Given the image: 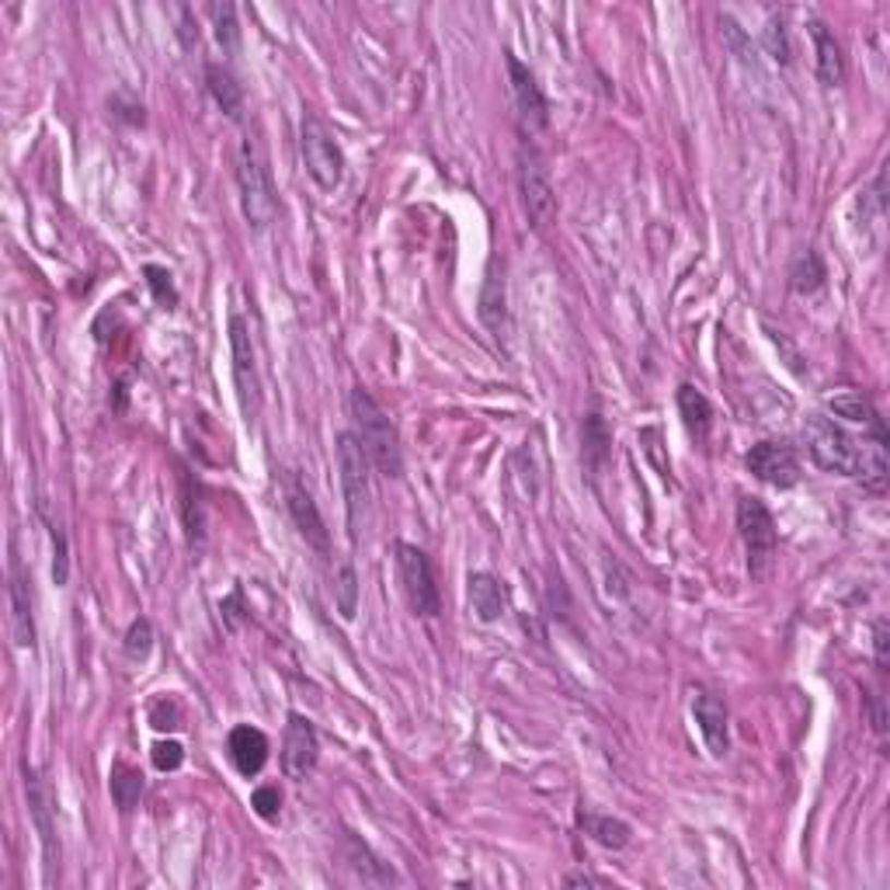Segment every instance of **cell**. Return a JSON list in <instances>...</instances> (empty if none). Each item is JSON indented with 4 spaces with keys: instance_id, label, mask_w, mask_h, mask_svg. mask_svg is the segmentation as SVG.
<instances>
[{
    "instance_id": "30bf717a",
    "label": "cell",
    "mask_w": 890,
    "mask_h": 890,
    "mask_svg": "<svg viewBox=\"0 0 890 890\" xmlns=\"http://www.w3.org/2000/svg\"><path fill=\"white\" fill-rule=\"evenodd\" d=\"M230 352H234V383H237V401L244 418H254L258 411V363H254V341L251 328L240 313L230 317Z\"/></svg>"
},
{
    "instance_id": "83f0119b",
    "label": "cell",
    "mask_w": 890,
    "mask_h": 890,
    "mask_svg": "<svg viewBox=\"0 0 890 890\" xmlns=\"http://www.w3.org/2000/svg\"><path fill=\"white\" fill-rule=\"evenodd\" d=\"M334 602H337V613L341 616L355 619V613H358V578H355L352 560L341 563L337 574H334Z\"/></svg>"
},
{
    "instance_id": "8992f818",
    "label": "cell",
    "mask_w": 890,
    "mask_h": 890,
    "mask_svg": "<svg viewBox=\"0 0 890 890\" xmlns=\"http://www.w3.org/2000/svg\"><path fill=\"white\" fill-rule=\"evenodd\" d=\"M334 456H337V473H341V490H345L348 529H352V539H358V525L366 522V511H369V466L372 463L366 456L363 442L355 439V431L337 435Z\"/></svg>"
},
{
    "instance_id": "d4e9b609",
    "label": "cell",
    "mask_w": 890,
    "mask_h": 890,
    "mask_svg": "<svg viewBox=\"0 0 890 890\" xmlns=\"http://www.w3.org/2000/svg\"><path fill=\"white\" fill-rule=\"evenodd\" d=\"M480 320H484L487 331H495V334L505 331L508 307H505V278L498 275V264H490V272L484 278V289H480Z\"/></svg>"
},
{
    "instance_id": "74e56055",
    "label": "cell",
    "mask_w": 890,
    "mask_h": 890,
    "mask_svg": "<svg viewBox=\"0 0 890 890\" xmlns=\"http://www.w3.org/2000/svg\"><path fill=\"white\" fill-rule=\"evenodd\" d=\"M178 39H181V46L192 52L195 46H199V17H195V11L192 8H178Z\"/></svg>"
},
{
    "instance_id": "ac0fdd59",
    "label": "cell",
    "mask_w": 890,
    "mask_h": 890,
    "mask_svg": "<svg viewBox=\"0 0 890 890\" xmlns=\"http://www.w3.org/2000/svg\"><path fill=\"white\" fill-rule=\"evenodd\" d=\"M807 32H810V39H814V52H818V78H821V84H828V87H839V84H845V49H842V43L835 39V32H831L824 22H818V17H814V22L807 25Z\"/></svg>"
},
{
    "instance_id": "836d02e7",
    "label": "cell",
    "mask_w": 890,
    "mask_h": 890,
    "mask_svg": "<svg viewBox=\"0 0 890 890\" xmlns=\"http://www.w3.org/2000/svg\"><path fill=\"white\" fill-rule=\"evenodd\" d=\"M251 807L258 810V818L264 821H278V810H282V793L278 786H258L251 793Z\"/></svg>"
},
{
    "instance_id": "f35d334b",
    "label": "cell",
    "mask_w": 890,
    "mask_h": 890,
    "mask_svg": "<svg viewBox=\"0 0 890 890\" xmlns=\"http://www.w3.org/2000/svg\"><path fill=\"white\" fill-rule=\"evenodd\" d=\"M887 643H890L887 619H877V627H874V651H877V668L880 672H887Z\"/></svg>"
},
{
    "instance_id": "d590c367",
    "label": "cell",
    "mask_w": 890,
    "mask_h": 890,
    "mask_svg": "<svg viewBox=\"0 0 890 890\" xmlns=\"http://www.w3.org/2000/svg\"><path fill=\"white\" fill-rule=\"evenodd\" d=\"M150 759H154V766H157L161 772H175V769H181V762H185V748H181L178 741H157L154 751H150Z\"/></svg>"
},
{
    "instance_id": "6da1fadb",
    "label": "cell",
    "mask_w": 890,
    "mask_h": 890,
    "mask_svg": "<svg viewBox=\"0 0 890 890\" xmlns=\"http://www.w3.org/2000/svg\"><path fill=\"white\" fill-rule=\"evenodd\" d=\"M348 411H352L355 439L363 442L369 463L380 470L383 477L396 480L404 473V449H401V435H396V425L390 422V414L376 404V396L363 387L352 390Z\"/></svg>"
},
{
    "instance_id": "4316f807",
    "label": "cell",
    "mask_w": 890,
    "mask_h": 890,
    "mask_svg": "<svg viewBox=\"0 0 890 890\" xmlns=\"http://www.w3.org/2000/svg\"><path fill=\"white\" fill-rule=\"evenodd\" d=\"M210 17L216 25V43L223 46L226 56H237L240 49V25H237V8L234 4H213Z\"/></svg>"
},
{
    "instance_id": "1f68e13d",
    "label": "cell",
    "mask_w": 890,
    "mask_h": 890,
    "mask_svg": "<svg viewBox=\"0 0 890 890\" xmlns=\"http://www.w3.org/2000/svg\"><path fill=\"white\" fill-rule=\"evenodd\" d=\"M185 525H188V543H192L195 550H202L205 519H202V505H199V498L192 495V487H188V484H185Z\"/></svg>"
},
{
    "instance_id": "3957f363",
    "label": "cell",
    "mask_w": 890,
    "mask_h": 890,
    "mask_svg": "<svg viewBox=\"0 0 890 890\" xmlns=\"http://www.w3.org/2000/svg\"><path fill=\"white\" fill-rule=\"evenodd\" d=\"M237 188H240V210H244L248 226H254V230H269V226L275 223V213H278V199H275L269 161H264L254 140H244V146H240Z\"/></svg>"
},
{
    "instance_id": "4fadbf2b",
    "label": "cell",
    "mask_w": 890,
    "mask_h": 890,
    "mask_svg": "<svg viewBox=\"0 0 890 890\" xmlns=\"http://www.w3.org/2000/svg\"><path fill=\"white\" fill-rule=\"evenodd\" d=\"M745 466L772 487H793L800 480V460L786 442H772V439L755 442L745 456Z\"/></svg>"
},
{
    "instance_id": "d6a6232c",
    "label": "cell",
    "mask_w": 890,
    "mask_h": 890,
    "mask_svg": "<svg viewBox=\"0 0 890 890\" xmlns=\"http://www.w3.org/2000/svg\"><path fill=\"white\" fill-rule=\"evenodd\" d=\"M146 282H150V293H154L157 302H164V307H175V302H178V289H175V282H170L167 269L146 264Z\"/></svg>"
},
{
    "instance_id": "484cf974",
    "label": "cell",
    "mask_w": 890,
    "mask_h": 890,
    "mask_svg": "<svg viewBox=\"0 0 890 890\" xmlns=\"http://www.w3.org/2000/svg\"><path fill=\"white\" fill-rule=\"evenodd\" d=\"M140 797H143V775L137 769H129V766L111 769V800H116V807L122 814H129L132 807L140 804Z\"/></svg>"
},
{
    "instance_id": "ba28073f",
    "label": "cell",
    "mask_w": 890,
    "mask_h": 890,
    "mask_svg": "<svg viewBox=\"0 0 890 890\" xmlns=\"http://www.w3.org/2000/svg\"><path fill=\"white\" fill-rule=\"evenodd\" d=\"M737 533H741L745 543L751 578H762L775 557V543H780L772 511L759 498H741L737 501Z\"/></svg>"
},
{
    "instance_id": "277c9868",
    "label": "cell",
    "mask_w": 890,
    "mask_h": 890,
    "mask_svg": "<svg viewBox=\"0 0 890 890\" xmlns=\"http://www.w3.org/2000/svg\"><path fill=\"white\" fill-rule=\"evenodd\" d=\"M299 154L302 167H307V175L317 181L320 192H334L341 178H345V154H341L331 126L313 116V111H307L299 122Z\"/></svg>"
},
{
    "instance_id": "cb8c5ba5",
    "label": "cell",
    "mask_w": 890,
    "mask_h": 890,
    "mask_svg": "<svg viewBox=\"0 0 890 890\" xmlns=\"http://www.w3.org/2000/svg\"><path fill=\"white\" fill-rule=\"evenodd\" d=\"M824 278H828L824 261H821V254L814 251V248L800 251L797 258L790 261V289L797 293V296H814V293L824 286Z\"/></svg>"
},
{
    "instance_id": "2e32d148",
    "label": "cell",
    "mask_w": 890,
    "mask_h": 890,
    "mask_svg": "<svg viewBox=\"0 0 890 890\" xmlns=\"http://www.w3.org/2000/svg\"><path fill=\"white\" fill-rule=\"evenodd\" d=\"M692 716L699 724V734L710 748L713 759H724L731 748V727H727V707L721 696H713L707 689H696L692 696Z\"/></svg>"
},
{
    "instance_id": "d6986e66",
    "label": "cell",
    "mask_w": 890,
    "mask_h": 890,
    "mask_svg": "<svg viewBox=\"0 0 890 890\" xmlns=\"http://www.w3.org/2000/svg\"><path fill=\"white\" fill-rule=\"evenodd\" d=\"M828 411L835 414L842 422H852V425H863L874 431V439H883L887 442V431H883V418L880 411L874 407V401L863 393V390H842L835 396H828Z\"/></svg>"
},
{
    "instance_id": "f546056e",
    "label": "cell",
    "mask_w": 890,
    "mask_h": 890,
    "mask_svg": "<svg viewBox=\"0 0 890 890\" xmlns=\"http://www.w3.org/2000/svg\"><path fill=\"white\" fill-rule=\"evenodd\" d=\"M150 651H154V627H150L146 616H140V619H132V627L126 633V654L132 661H146Z\"/></svg>"
},
{
    "instance_id": "ab89813d",
    "label": "cell",
    "mask_w": 890,
    "mask_h": 890,
    "mask_svg": "<svg viewBox=\"0 0 890 890\" xmlns=\"http://www.w3.org/2000/svg\"><path fill=\"white\" fill-rule=\"evenodd\" d=\"M240 605H244V592H240V589H237L230 598H226V602L219 605V613H223L226 627H230V630H237V627H240Z\"/></svg>"
},
{
    "instance_id": "9c48e42d",
    "label": "cell",
    "mask_w": 890,
    "mask_h": 890,
    "mask_svg": "<svg viewBox=\"0 0 890 890\" xmlns=\"http://www.w3.org/2000/svg\"><path fill=\"white\" fill-rule=\"evenodd\" d=\"M508 67V81H511V102H515V116L522 126V137L533 140L539 132L550 126V105H546V94L536 81V73L529 70L519 56H505Z\"/></svg>"
},
{
    "instance_id": "60d3db41",
    "label": "cell",
    "mask_w": 890,
    "mask_h": 890,
    "mask_svg": "<svg viewBox=\"0 0 890 890\" xmlns=\"http://www.w3.org/2000/svg\"><path fill=\"white\" fill-rule=\"evenodd\" d=\"M874 731L883 737L887 734V716H883V696L874 692Z\"/></svg>"
},
{
    "instance_id": "b9f144b4",
    "label": "cell",
    "mask_w": 890,
    "mask_h": 890,
    "mask_svg": "<svg viewBox=\"0 0 890 890\" xmlns=\"http://www.w3.org/2000/svg\"><path fill=\"white\" fill-rule=\"evenodd\" d=\"M563 883H567V887H602L605 880H602V877H592V874H571Z\"/></svg>"
},
{
    "instance_id": "e575fe53",
    "label": "cell",
    "mask_w": 890,
    "mask_h": 890,
    "mask_svg": "<svg viewBox=\"0 0 890 890\" xmlns=\"http://www.w3.org/2000/svg\"><path fill=\"white\" fill-rule=\"evenodd\" d=\"M49 533H52V581L56 584H67L70 578V554H67V536L60 533L56 525H49Z\"/></svg>"
},
{
    "instance_id": "5bb4252c",
    "label": "cell",
    "mask_w": 890,
    "mask_h": 890,
    "mask_svg": "<svg viewBox=\"0 0 890 890\" xmlns=\"http://www.w3.org/2000/svg\"><path fill=\"white\" fill-rule=\"evenodd\" d=\"M25 797H28V814L32 824L39 831L43 842V859H46V880H52V866H56V821H52V793L46 780L25 762Z\"/></svg>"
},
{
    "instance_id": "7c38bea8",
    "label": "cell",
    "mask_w": 890,
    "mask_h": 890,
    "mask_svg": "<svg viewBox=\"0 0 890 890\" xmlns=\"http://www.w3.org/2000/svg\"><path fill=\"white\" fill-rule=\"evenodd\" d=\"M320 762V741L317 731L302 713H289L286 724V741H282V772L286 780H307Z\"/></svg>"
},
{
    "instance_id": "7402d4cb",
    "label": "cell",
    "mask_w": 890,
    "mask_h": 890,
    "mask_svg": "<svg viewBox=\"0 0 890 890\" xmlns=\"http://www.w3.org/2000/svg\"><path fill=\"white\" fill-rule=\"evenodd\" d=\"M578 824H581L584 835H589L592 842H598V845H605V849H627L630 835H633L627 821L609 818V814H595V810H581Z\"/></svg>"
},
{
    "instance_id": "8d00e7d4",
    "label": "cell",
    "mask_w": 890,
    "mask_h": 890,
    "mask_svg": "<svg viewBox=\"0 0 890 890\" xmlns=\"http://www.w3.org/2000/svg\"><path fill=\"white\" fill-rule=\"evenodd\" d=\"M150 724H154L157 731H175L181 724V710L175 699H161V703H154V710H150Z\"/></svg>"
},
{
    "instance_id": "8fae6325",
    "label": "cell",
    "mask_w": 890,
    "mask_h": 890,
    "mask_svg": "<svg viewBox=\"0 0 890 890\" xmlns=\"http://www.w3.org/2000/svg\"><path fill=\"white\" fill-rule=\"evenodd\" d=\"M286 508H289L293 525L299 529V536L307 539V546H313L320 557H328L331 554V533L324 525V515H320L313 495L307 490V484L296 477V473H289V477H286Z\"/></svg>"
},
{
    "instance_id": "9a60e30c",
    "label": "cell",
    "mask_w": 890,
    "mask_h": 890,
    "mask_svg": "<svg viewBox=\"0 0 890 890\" xmlns=\"http://www.w3.org/2000/svg\"><path fill=\"white\" fill-rule=\"evenodd\" d=\"M11 633L17 648H35V616H32V578L25 571L22 557H17L14 543H11Z\"/></svg>"
},
{
    "instance_id": "4dcf8cb0",
    "label": "cell",
    "mask_w": 890,
    "mask_h": 890,
    "mask_svg": "<svg viewBox=\"0 0 890 890\" xmlns=\"http://www.w3.org/2000/svg\"><path fill=\"white\" fill-rule=\"evenodd\" d=\"M766 49L775 63H790L793 60V46H790V32H786V22L783 17H772V22L766 25Z\"/></svg>"
},
{
    "instance_id": "52a82bcc",
    "label": "cell",
    "mask_w": 890,
    "mask_h": 890,
    "mask_svg": "<svg viewBox=\"0 0 890 890\" xmlns=\"http://www.w3.org/2000/svg\"><path fill=\"white\" fill-rule=\"evenodd\" d=\"M519 188H522V205L529 213V223H533L536 230L550 226L557 213L554 178H550V167H546V157L529 143L519 146Z\"/></svg>"
},
{
    "instance_id": "ffe728a7",
    "label": "cell",
    "mask_w": 890,
    "mask_h": 890,
    "mask_svg": "<svg viewBox=\"0 0 890 890\" xmlns=\"http://www.w3.org/2000/svg\"><path fill=\"white\" fill-rule=\"evenodd\" d=\"M470 609L480 622H498L505 616V609H508L505 584L495 574H487V571L470 574Z\"/></svg>"
},
{
    "instance_id": "e0dca14e",
    "label": "cell",
    "mask_w": 890,
    "mask_h": 890,
    "mask_svg": "<svg viewBox=\"0 0 890 890\" xmlns=\"http://www.w3.org/2000/svg\"><path fill=\"white\" fill-rule=\"evenodd\" d=\"M226 751H230L234 769L251 780V775H258L264 769V762H269V737L251 724H240L230 731V737H226Z\"/></svg>"
},
{
    "instance_id": "7a4b0ae2",
    "label": "cell",
    "mask_w": 890,
    "mask_h": 890,
    "mask_svg": "<svg viewBox=\"0 0 890 890\" xmlns=\"http://www.w3.org/2000/svg\"><path fill=\"white\" fill-rule=\"evenodd\" d=\"M804 442L814 466H821L824 473H839V477H859L866 439H852L828 414H810L804 422Z\"/></svg>"
},
{
    "instance_id": "44dd1931",
    "label": "cell",
    "mask_w": 890,
    "mask_h": 890,
    "mask_svg": "<svg viewBox=\"0 0 890 890\" xmlns=\"http://www.w3.org/2000/svg\"><path fill=\"white\" fill-rule=\"evenodd\" d=\"M205 87H210L213 102L226 111V119L240 122L244 119V87L234 78V70L226 63H205Z\"/></svg>"
},
{
    "instance_id": "5b68a950",
    "label": "cell",
    "mask_w": 890,
    "mask_h": 890,
    "mask_svg": "<svg viewBox=\"0 0 890 890\" xmlns=\"http://www.w3.org/2000/svg\"><path fill=\"white\" fill-rule=\"evenodd\" d=\"M396 578H401V592L411 605L414 616H439L442 613V595H439V581H435V567L428 554L414 543H396Z\"/></svg>"
},
{
    "instance_id": "603a6c76",
    "label": "cell",
    "mask_w": 890,
    "mask_h": 890,
    "mask_svg": "<svg viewBox=\"0 0 890 890\" xmlns=\"http://www.w3.org/2000/svg\"><path fill=\"white\" fill-rule=\"evenodd\" d=\"M678 414H681V422H686L689 435H696V439H707L710 425H713V404L707 401V393H699L689 383L678 387Z\"/></svg>"
},
{
    "instance_id": "f1b7e54d",
    "label": "cell",
    "mask_w": 890,
    "mask_h": 890,
    "mask_svg": "<svg viewBox=\"0 0 890 890\" xmlns=\"http://www.w3.org/2000/svg\"><path fill=\"white\" fill-rule=\"evenodd\" d=\"M605 452H609V431H605V422L598 418V414H592V418L584 422V456H589L592 466L598 470Z\"/></svg>"
}]
</instances>
